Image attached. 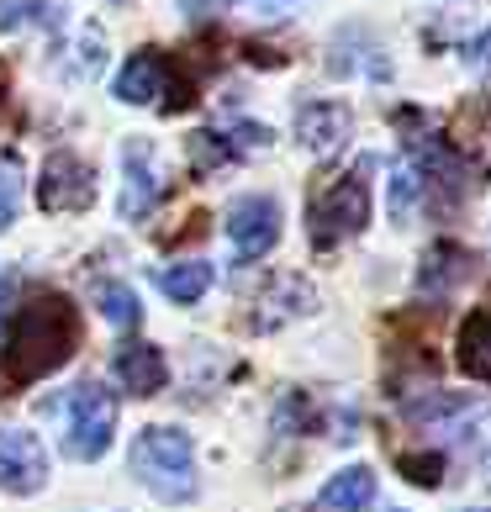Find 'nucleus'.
<instances>
[{"label": "nucleus", "mask_w": 491, "mask_h": 512, "mask_svg": "<svg viewBox=\"0 0 491 512\" xmlns=\"http://www.w3.org/2000/svg\"><path fill=\"white\" fill-rule=\"evenodd\" d=\"M80 312H74V301L48 291V296H32L27 307H16L11 322H6V375L0 381L6 386H32L43 381V375L64 370L69 354L80 349Z\"/></svg>", "instance_id": "obj_1"}, {"label": "nucleus", "mask_w": 491, "mask_h": 512, "mask_svg": "<svg viewBox=\"0 0 491 512\" xmlns=\"http://www.w3.org/2000/svg\"><path fill=\"white\" fill-rule=\"evenodd\" d=\"M132 476H138L159 502H191L201 491V476H196V449L180 428H143L132 439Z\"/></svg>", "instance_id": "obj_2"}, {"label": "nucleus", "mask_w": 491, "mask_h": 512, "mask_svg": "<svg viewBox=\"0 0 491 512\" xmlns=\"http://www.w3.org/2000/svg\"><path fill=\"white\" fill-rule=\"evenodd\" d=\"M370 169H375V159H360L349 175H338L328 191L312 201V243L317 249H333V243H349L354 233H365V222H370Z\"/></svg>", "instance_id": "obj_3"}, {"label": "nucleus", "mask_w": 491, "mask_h": 512, "mask_svg": "<svg viewBox=\"0 0 491 512\" xmlns=\"http://www.w3.org/2000/svg\"><path fill=\"white\" fill-rule=\"evenodd\" d=\"M117 433V396L101 381H80L64 402V454L69 460H101Z\"/></svg>", "instance_id": "obj_4"}, {"label": "nucleus", "mask_w": 491, "mask_h": 512, "mask_svg": "<svg viewBox=\"0 0 491 512\" xmlns=\"http://www.w3.org/2000/svg\"><path fill=\"white\" fill-rule=\"evenodd\" d=\"M0 486L11 497H37L48 486V449L27 428H0Z\"/></svg>", "instance_id": "obj_5"}, {"label": "nucleus", "mask_w": 491, "mask_h": 512, "mask_svg": "<svg viewBox=\"0 0 491 512\" xmlns=\"http://www.w3.org/2000/svg\"><path fill=\"white\" fill-rule=\"evenodd\" d=\"M37 201L43 212H85L96 201V185H90V164L74 159L69 148L43 159V180H37Z\"/></svg>", "instance_id": "obj_6"}, {"label": "nucleus", "mask_w": 491, "mask_h": 512, "mask_svg": "<svg viewBox=\"0 0 491 512\" xmlns=\"http://www.w3.org/2000/svg\"><path fill=\"white\" fill-rule=\"evenodd\" d=\"M228 238L238 259H259L280 243V206L270 196H238L228 206Z\"/></svg>", "instance_id": "obj_7"}, {"label": "nucleus", "mask_w": 491, "mask_h": 512, "mask_svg": "<svg viewBox=\"0 0 491 512\" xmlns=\"http://www.w3.org/2000/svg\"><path fill=\"white\" fill-rule=\"evenodd\" d=\"M122 175H127L122 180V217L143 222L159 206V196H164V180H159V164H154V143L127 138L122 143Z\"/></svg>", "instance_id": "obj_8"}, {"label": "nucleus", "mask_w": 491, "mask_h": 512, "mask_svg": "<svg viewBox=\"0 0 491 512\" xmlns=\"http://www.w3.org/2000/svg\"><path fill=\"white\" fill-rule=\"evenodd\" d=\"M349 132H354V117L338 101H301L296 106V138L307 143L317 159H333L338 148L349 143Z\"/></svg>", "instance_id": "obj_9"}, {"label": "nucleus", "mask_w": 491, "mask_h": 512, "mask_svg": "<svg viewBox=\"0 0 491 512\" xmlns=\"http://www.w3.org/2000/svg\"><path fill=\"white\" fill-rule=\"evenodd\" d=\"M470 264H476V254L465 249V243H455V238H439L433 249L423 254V270H418V291L428 296V301H444L449 291L460 286V280L470 275Z\"/></svg>", "instance_id": "obj_10"}, {"label": "nucleus", "mask_w": 491, "mask_h": 512, "mask_svg": "<svg viewBox=\"0 0 491 512\" xmlns=\"http://www.w3.org/2000/svg\"><path fill=\"white\" fill-rule=\"evenodd\" d=\"M164 85H169V64L159 59V48H138V53H127V64L117 74V101L154 106L164 96Z\"/></svg>", "instance_id": "obj_11"}, {"label": "nucleus", "mask_w": 491, "mask_h": 512, "mask_svg": "<svg viewBox=\"0 0 491 512\" xmlns=\"http://www.w3.org/2000/svg\"><path fill=\"white\" fill-rule=\"evenodd\" d=\"M111 370H117V381L127 386V396H154L164 386V354L154 344H143V338H127V344L117 349V359H111Z\"/></svg>", "instance_id": "obj_12"}, {"label": "nucleus", "mask_w": 491, "mask_h": 512, "mask_svg": "<svg viewBox=\"0 0 491 512\" xmlns=\"http://www.w3.org/2000/svg\"><path fill=\"white\" fill-rule=\"evenodd\" d=\"M312 286L307 280H296V275H280L270 291L259 296V312L249 317L259 333H270V328H280V322H291V317H301V312H312Z\"/></svg>", "instance_id": "obj_13"}, {"label": "nucleus", "mask_w": 491, "mask_h": 512, "mask_svg": "<svg viewBox=\"0 0 491 512\" xmlns=\"http://www.w3.org/2000/svg\"><path fill=\"white\" fill-rule=\"evenodd\" d=\"M455 359L470 381H486L491 386V307L465 312L460 322V338H455Z\"/></svg>", "instance_id": "obj_14"}, {"label": "nucleus", "mask_w": 491, "mask_h": 512, "mask_svg": "<svg viewBox=\"0 0 491 512\" xmlns=\"http://www.w3.org/2000/svg\"><path fill=\"white\" fill-rule=\"evenodd\" d=\"M317 507H323V512H370V507H375V476H370L365 465L338 470V476L323 486Z\"/></svg>", "instance_id": "obj_15"}, {"label": "nucleus", "mask_w": 491, "mask_h": 512, "mask_svg": "<svg viewBox=\"0 0 491 512\" xmlns=\"http://www.w3.org/2000/svg\"><path fill=\"white\" fill-rule=\"evenodd\" d=\"M159 286H164L169 301H180V307H196V301L212 291V264H201V259H191V264H169V270H159Z\"/></svg>", "instance_id": "obj_16"}, {"label": "nucleus", "mask_w": 491, "mask_h": 512, "mask_svg": "<svg viewBox=\"0 0 491 512\" xmlns=\"http://www.w3.org/2000/svg\"><path fill=\"white\" fill-rule=\"evenodd\" d=\"M59 0H0V32H16V27H59L64 16Z\"/></svg>", "instance_id": "obj_17"}, {"label": "nucleus", "mask_w": 491, "mask_h": 512, "mask_svg": "<svg viewBox=\"0 0 491 512\" xmlns=\"http://www.w3.org/2000/svg\"><path fill=\"white\" fill-rule=\"evenodd\" d=\"M96 307L106 312V322H117V328H138L143 322V301L132 286H122V280H101L96 286Z\"/></svg>", "instance_id": "obj_18"}, {"label": "nucleus", "mask_w": 491, "mask_h": 512, "mask_svg": "<svg viewBox=\"0 0 491 512\" xmlns=\"http://www.w3.org/2000/svg\"><path fill=\"white\" fill-rule=\"evenodd\" d=\"M412 206H423V185L407 164H396V175H391V217H396V227H407Z\"/></svg>", "instance_id": "obj_19"}, {"label": "nucleus", "mask_w": 491, "mask_h": 512, "mask_svg": "<svg viewBox=\"0 0 491 512\" xmlns=\"http://www.w3.org/2000/svg\"><path fill=\"white\" fill-rule=\"evenodd\" d=\"M238 154V148L228 143V138H222V132H196V138H191V159H196V169H206V164H228Z\"/></svg>", "instance_id": "obj_20"}, {"label": "nucleus", "mask_w": 491, "mask_h": 512, "mask_svg": "<svg viewBox=\"0 0 491 512\" xmlns=\"http://www.w3.org/2000/svg\"><path fill=\"white\" fill-rule=\"evenodd\" d=\"M396 465H402V476L412 486H439L444 481V460H439V454H402Z\"/></svg>", "instance_id": "obj_21"}, {"label": "nucleus", "mask_w": 491, "mask_h": 512, "mask_svg": "<svg viewBox=\"0 0 491 512\" xmlns=\"http://www.w3.org/2000/svg\"><path fill=\"white\" fill-rule=\"evenodd\" d=\"M465 64H470V69H481V74H491V27L465 48Z\"/></svg>", "instance_id": "obj_22"}, {"label": "nucleus", "mask_w": 491, "mask_h": 512, "mask_svg": "<svg viewBox=\"0 0 491 512\" xmlns=\"http://www.w3.org/2000/svg\"><path fill=\"white\" fill-rule=\"evenodd\" d=\"M16 222V180L11 175H0V233Z\"/></svg>", "instance_id": "obj_23"}, {"label": "nucleus", "mask_w": 491, "mask_h": 512, "mask_svg": "<svg viewBox=\"0 0 491 512\" xmlns=\"http://www.w3.org/2000/svg\"><path fill=\"white\" fill-rule=\"evenodd\" d=\"M11 301H16V275L6 270V275H0V322H6L16 307H11Z\"/></svg>", "instance_id": "obj_24"}, {"label": "nucleus", "mask_w": 491, "mask_h": 512, "mask_svg": "<svg viewBox=\"0 0 491 512\" xmlns=\"http://www.w3.org/2000/svg\"><path fill=\"white\" fill-rule=\"evenodd\" d=\"M233 6H254L259 16H275V11H280V0H233Z\"/></svg>", "instance_id": "obj_25"}, {"label": "nucleus", "mask_w": 491, "mask_h": 512, "mask_svg": "<svg viewBox=\"0 0 491 512\" xmlns=\"http://www.w3.org/2000/svg\"><path fill=\"white\" fill-rule=\"evenodd\" d=\"M481 470H486V481H491V449L481 454Z\"/></svg>", "instance_id": "obj_26"}, {"label": "nucleus", "mask_w": 491, "mask_h": 512, "mask_svg": "<svg viewBox=\"0 0 491 512\" xmlns=\"http://www.w3.org/2000/svg\"><path fill=\"white\" fill-rule=\"evenodd\" d=\"M465 512H491V507H465Z\"/></svg>", "instance_id": "obj_27"}, {"label": "nucleus", "mask_w": 491, "mask_h": 512, "mask_svg": "<svg viewBox=\"0 0 491 512\" xmlns=\"http://www.w3.org/2000/svg\"><path fill=\"white\" fill-rule=\"evenodd\" d=\"M396 512H402V507H396Z\"/></svg>", "instance_id": "obj_28"}]
</instances>
